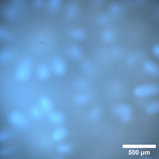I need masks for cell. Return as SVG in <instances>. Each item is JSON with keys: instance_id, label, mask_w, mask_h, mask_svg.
Wrapping results in <instances>:
<instances>
[{"instance_id": "1", "label": "cell", "mask_w": 159, "mask_h": 159, "mask_svg": "<svg viewBox=\"0 0 159 159\" xmlns=\"http://www.w3.org/2000/svg\"><path fill=\"white\" fill-rule=\"evenodd\" d=\"M8 119L10 124L17 129H24L28 126V119L21 111L14 110L10 112Z\"/></svg>"}, {"instance_id": "2", "label": "cell", "mask_w": 159, "mask_h": 159, "mask_svg": "<svg viewBox=\"0 0 159 159\" xmlns=\"http://www.w3.org/2000/svg\"><path fill=\"white\" fill-rule=\"evenodd\" d=\"M114 114L121 121L129 122L132 118V110L129 105L126 104H119L114 108Z\"/></svg>"}, {"instance_id": "3", "label": "cell", "mask_w": 159, "mask_h": 159, "mask_svg": "<svg viewBox=\"0 0 159 159\" xmlns=\"http://www.w3.org/2000/svg\"><path fill=\"white\" fill-rule=\"evenodd\" d=\"M157 89L153 85H143L135 89V95L138 98H144L152 95L157 92Z\"/></svg>"}, {"instance_id": "4", "label": "cell", "mask_w": 159, "mask_h": 159, "mask_svg": "<svg viewBox=\"0 0 159 159\" xmlns=\"http://www.w3.org/2000/svg\"><path fill=\"white\" fill-rule=\"evenodd\" d=\"M38 105L45 114H48L54 109L55 105L53 101L46 96L41 97L39 99Z\"/></svg>"}, {"instance_id": "5", "label": "cell", "mask_w": 159, "mask_h": 159, "mask_svg": "<svg viewBox=\"0 0 159 159\" xmlns=\"http://www.w3.org/2000/svg\"><path fill=\"white\" fill-rule=\"evenodd\" d=\"M68 135V131L65 127L57 126L52 133V139L53 142L57 143H61L66 139Z\"/></svg>"}, {"instance_id": "6", "label": "cell", "mask_w": 159, "mask_h": 159, "mask_svg": "<svg viewBox=\"0 0 159 159\" xmlns=\"http://www.w3.org/2000/svg\"><path fill=\"white\" fill-rule=\"evenodd\" d=\"M48 119L50 124L59 126L64 123L66 117L63 113L59 111L54 110L48 114Z\"/></svg>"}, {"instance_id": "7", "label": "cell", "mask_w": 159, "mask_h": 159, "mask_svg": "<svg viewBox=\"0 0 159 159\" xmlns=\"http://www.w3.org/2000/svg\"><path fill=\"white\" fill-rule=\"evenodd\" d=\"M44 112L38 105H33L28 109L30 117L34 120H39L44 116Z\"/></svg>"}, {"instance_id": "8", "label": "cell", "mask_w": 159, "mask_h": 159, "mask_svg": "<svg viewBox=\"0 0 159 159\" xmlns=\"http://www.w3.org/2000/svg\"><path fill=\"white\" fill-rule=\"evenodd\" d=\"M57 151L59 154H65L70 152L71 147L67 143H60L57 147Z\"/></svg>"}, {"instance_id": "9", "label": "cell", "mask_w": 159, "mask_h": 159, "mask_svg": "<svg viewBox=\"0 0 159 159\" xmlns=\"http://www.w3.org/2000/svg\"><path fill=\"white\" fill-rule=\"evenodd\" d=\"M159 109V104L158 102H151L146 106V112L149 115H152L156 114L158 111Z\"/></svg>"}, {"instance_id": "10", "label": "cell", "mask_w": 159, "mask_h": 159, "mask_svg": "<svg viewBox=\"0 0 159 159\" xmlns=\"http://www.w3.org/2000/svg\"><path fill=\"white\" fill-rule=\"evenodd\" d=\"M101 111L98 107H94L91 110L89 113V117L93 121H95L100 117Z\"/></svg>"}, {"instance_id": "11", "label": "cell", "mask_w": 159, "mask_h": 159, "mask_svg": "<svg viewBox=\"0 0 159 159\" xmlns=\"http://www.w3.org/2000/svg\"><path fill=\"white\" fill-rule=\"evenodd\" d=\"M90 100V97L87 95H84L77 96V97H75V99L76 103L80 105H85L86 103H88Z\"/></svg>"}, {"instance_id": "12", "label": "cell", "mask_w": 159, "mask_h": 159, "mask_svg": "<svg viewBox=\"0 0 159 159\" xmlns=\"http://www.w3.org/2000/svg\"><path fill=\"white\" fill-rule=\"evenodd\" d=\"M13 136V132L10 130H7L2 131L0 135V140L3 142L8 140Z\"/></svg>"}, {"instance_id": "13", "label": "cell", "mask_w": 159, "mask_h": 159, "mask_svg": "<svg viewBox=\"0 0 159 159\" xmlns=\"http://www.w3.org/2000/svg\"><path fill=\"white\" fill-rule=\"evenodd\" d=\"M48 69L46 68H41L38 72V75L40 78L45 79L48 77Z\"/></svg>"}, {"instance_id": "14", "label": "cell", "mask_w": 159, "mask_h": 159, "mask_svg": "<svg viewBox=\"0 0 159 159\" xmlns=\"http://www.w3.org/2000/svg\"><path fill=\"white\" fill-rule=\"evenodd\" d=\"M12 148H5V149L3 150L1 152V154H2V155H6L7 154H10L11 152H12Z\"/></svg>"}]
</instances>
